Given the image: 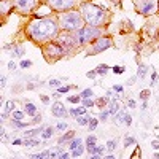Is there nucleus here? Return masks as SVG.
Returning a JSON list of instances; mask_svg holds the SVG:
<instances>
[{
  "mask_svg": "<svg viewBox=\"0 0 159 159\" xmlns=\"http://www.w3.org/2000/svg\"><path fill=\"white\" fill-rule=\"evenodd\" d=\"M48 85H49V86H59V85H60V80H51Z\"/></svg>",
  "mask_w": 159,
  "mask_h": 159,
  "instance_id": "nucleus-39",
  "label": "nucleus"
},
{
  "mask_svg": "<svg viewBox=\"0 0 159 159\" xmlns=\"http://www.w3.org/2000/svg\"><path fill=\"white\" fill-rule=\"evenodd\" d=\"M151 145H153V148H159V142H158V140H154Z\"/></svg>",
  "mask_w": 159,
  "mask_h": 159,
  "instance_id": "nucleus-53",
  "label": "nucleus"
},
{
  "mask_svg": "<svg viewBox=\"0 0 159 159\" xmlns=\"http://www.w3.org/2000/svg\"><path fill=\"white\" fill-rule=\"evenodd\" d=\"M78 146H81V138H75V140H72L70 142V149H77Z\"/></svg>",
  "mask_w": 159,
  "mask_h": 159,
  "instance_id": "nucleus-25",
  "label": "nucleus"
},
{
  "mask_svg": "<svg viewBox=\"0 0 159 159\" xmlns=\"http://www.w3.org/2000/svg\"><path fill=\"white\" fill-rule=\"evenodd\" d=\"M89 159H100V156H99V154H91Z\"/></svg>",
  "mask_w": 159,
  "mask_h": 159,
  "instance_id": "nucleus-55",
  "label": "nucleus"
},
{
  "mask_svg": "<svg viewBox=\"0 0 159 159\" xmlns=\"http://www.w3.org/2000/svg\"><path fill=\"white\" fill-rule=\"evenodd\" d=\"M89 121H91V118H88V116H85V115H81L80 118H77V123H78L80 126H86V124H89Z\"/></svg>",
  "mask_w": 159,
  "mask_h": 159,
  "instance_id": "nucleus-21",
  "label": "nucleus"
},
{
  "mask_svg": "<svg viewBox=\"0 0 159 159\" xmlns=\"http://www.w3.org/2000/svg\"><path fill=\"white\" fill-rule=\"evenodd\" d=\"M104 159H116V158H115V156H111V154H110V156H105Z\"/></svg>",
  "mask_w": 159,
  "mask_h": 159,
  "instance_id": "nucleus-58",
  "label": "nucleus"
},
{
  "mask_svg": "<svg viewBox=\"0 0 159 159\" xmlns=\"http://www.w3.org/2000/svg\"><path fill=\"white\" fill-rule=\"evenodd\" d=\"M11 3L15 5V8L21 13H30L37 7L38 0H11Z\"/></svg>",
  "mask_w": 159,
  "mask_h": 159,
  "instance_id": "nucleus-6",
  "label": "nucleus"
},
{
  "mask_svg": "<svg viewBox=\"0 0 159 159\" xmlns=\"http://www.w3.org/2000/svg\"><path fill=\"white\" fill-rule=\"evenodd\" d=\"M119 110V107H118V104H116V102L113 100V102H111V104H110V113H116V111H118Z\"/></svg>",
  "mask_w": 159,
  "mask_h": 159,
  "instance_id": "nucleus-27",
  "label": "nucleus"
},
{
  "mask_svg": "<svg viewBox=\"0 0 159 159\" xmlns=\"http://www.w3.org/2000/svg\"><path fill=\"white\" fill-rule=\"evenodd\" d=\"M135 143V140L132 138V137H126V142H124V146L127 148V146H130V145H134Z\"/></svg>",
  "mask_w": 159,
  "mask_h": 159,
  "instance_id": "nucleus-33",
  "label": "nucleus"
},
{
  "mask_svg": "<svg viewBox=\"0 0 159 159\" xmlns=\"http://www.w3.org/2000/svg\"><path fill=\"white\" fill-rule=\"evenodd\" d=\"M5 80H7L5 77H2V83H0V85H2V86H5V83H7V81H5Z\"/></svg>",
  "mask_w": 159,
  "mask_h": 159,
  "instance_id": "nucleus-56",
  "label": "nucleus"
},
{
  "mask_svg": "<svg viewBox=\"0 0 159 159\" xmlns=\"http://www.w3.org/2000/svg\"><path fill=\"white\" fill-rule=\"evenodd\" d=\"M53 134H54V129L53 127H46L43 132H41V137H43L45 140H48V138L53 137Z\"/></svg>",
  "mask_w": 159,
  "mask_h": 159,
  "instance_id": "nucleus-18",
  "label": "nucleus"
},
{
  "mask_svg": "<svg viewBox=\"0 0 159 159\" xmlns=\"http://www.w3.org/2000/svg\"><path fill=\"white\" fill-rule=\"evenodd\" d=\"M43 127H38V129H34V130H29V132H24V137L26 138H29V137H34V135H37V134H40V132H43Z\"/></svg>",
  "mask_w": 159,
  "mask_h": 159,
  "instance_id": "nucleus-20",
  "label": "nucleus"
},
{
  "mask_svg": "<svg viewBox=\"0 0 159 159\" xmlns=\"http://www.w3.org/2000/svg\"><path fill=\"white\" fill-rule=\"evenodd\" d=\"M24 119V113L22 111H13L11 113V121H22Z\"/></svg>",
  "mask_w": 159,
  "mask_h": 159,
  "instance_id": "nucleus-19",
  "label": "nucleus"
},
{
  "mask_svg": "<svg viewBox=\"0 0 159 159\" xmlns=\"http://www.w3.org/2000/svg\"><path fill=\"white\" fill-rule=\"evenodd\" d=\"M153 159H159V153H154L153 154Z\"/></svg>",
  "mask_w": 159,
  "mask_h": 159,
  "instance_id": "nucleus-57",
  "label": "nucleus"
},
{
  "mask_svg": "<svg viewBox=\"0 0 159 159\" xmlns=\"http://www.w3.org/2000/svg\"><path fill=\"white\" fill-rule=\"evenodd\" d=\"M127 105L130 107V108H135V100H132V99H130V100L127 102Z\"/></svg>",
  "mask_w": 159,
  "mask_h": 159,
  "instance_id": "nucleus-49",
  "label": "nucleus"
},
{
  "mask_svg": "<svg viewBox=\"0 0 159 159\" xmlns=\"http://www.w3.org/2000/svg\"><path fill=\"white\" fill-rule=\"evenodd\" d=\"M108 113H110V111H107V110H105V111H102V113H100V119H102V121L107 119V116H108Z\"/></svg>",
  "mask_w": 159,
  "mask_h": 159,
  "instance_id": "nucleus-43",
  "label": "nucleus"
},
{
  "mask_svg": "<svg viewBox=\"0 0 159 159\" xmlns=\"http://www.w3.org/2000/svg\"><path fill=\"white\" fill-rule=\"evenodd\" d=\"M32 123H34V124H35V123H40V115L37 116V118H34V119H32Z\"/></svg>",
  "mask_w": 159,
  "mask_h": 159,
  "instance_id": "nucleus-54",
  "label": "nucleus"
},
{
  "mask_svg": "<svg viewBox=\"0 0 159 159\" xmlns=\"http://www.w3.org/2000/svg\"><path fill=\"white\" fill-rule=\"evenodd\" d=\"M83 105H85L86 108H89V107L96 105V104H94V100H91V99H83Z\"/></svg>",
  "mask_w": 159,
  "mask_h": 159,
  "instance_id": "nucleus-32",
  "label": "nucleus"
},
{
  "mask_svg": "<svg viewBox=\"0 0 159 159\" xmlns=\"http://www.w3.org/2000/svg\"><path fill=\"white\" fill-rule=\"evenodd\" d=\"M51 113H53L56 118H65V116H67V110H65L64 104H60V102H56V104L51 107Z\"/></svg>",
  "mask_w": 159,
  "mask_h": 159,
  "instance_id": "nucleus-11",
  "label": "nucleus"
},
{
  "mask_svg": "<svg viewBox=\"0 0 159 159\" xmlns=\"http://www.w3.org/2000/svg\"><path fill=\"white\" fill-rule=\"evenodd\" d=\"M30 65H32V60H22V62H21V67L22 68H29Z\"/></svg>",
  "mask_w": 159,
  "mask_h": 159,
  "instance_id": "nucleus-37",
  "label": "nucleus"
},
{
  "mask_svg": "<svg viewBox=\"0 0 159 159\" xmlns=\"http://www.w3.org/2000/svg\"><path fill=\"white\" fill-rule=\"evenodd\" d=\"M56 43H59L65 51H67L68 48H72V46L77 43V37H72V35H70V32H65V34H62L59 37Z\"/></svg>",
  "mask_w": 159,
  "mask_h": 159,
  "instance_id": "nucleus-9",
  "label": "nucleus"
},
{
  "mask_svg": "<svg viewBox=\"0 0 159 159\" xmlns=\"http://www.w3.org/2000/svg\"><path fill=\"white\" fill-rule=\"evenodd\" d=\"M13 159H18V158H13Z\"/></svg>",
  "mask_w": 159,
  "mask_h": 159,
  "instance_id": "nucleus-59",
  "label": "nucleus"
},
{
  "mask_svg": "<svg viewBox=\"0 0 159 159\" xmlns=\"http://www.w3.org/2000/svg\"><path fill=\"white\" fill-rule=\"evenodd\" d=\"M156 78H158V75H156V73L153 72V75H151V86L154 85V83H156Z\"/></svg>",
  "mask_w": 159,
  "mask_h": 159,
  "instance_id": "nucleus-44",
  "label": "nucleus"
},
{
  "mask_svg": "<svg viewBox=\"0 0 159 159\" xmlns=\"http://www.w3.org/2000/svg\"><path fill=\"white\" fill-rule=\"evenodd\" d=\"M96 72L99 75H107V72H108V65H107V64H100L99 67L96 68Z\"/></svg>",
  "mask_w": 159,
  "mask_h": 159,
  "instance_id": "nucleus-22",
  "label": "nucleus"
},
{
  "mask_svg": "<svg viewBox=\"0 0 159 159\" xmlns=\"http://www.w3.org/2000/svg\"><path fill=\"white\" fill-rule=\"evenodd\" d=\"M59 159H70V158H68L67 153H60V154H59Z\"/></svg>",
  "mask_w": 159,
  "mask_h": 159,
  "instance_id": "nucleus-48",
  "label": "nucleus"
},
{
  "mask_svg": "<svg viewBox=\"0 0 159 159\" xmlns=\"http://www.w3.org/2000/svg\"><path fill=\"white\" fill-rule=\"evenodd\" d=\"M118 121H121V123L130 126V123H132V118H130V115H127V113H119V115H118Z\"/></svg>",
  "mask_w": 159,
  "mask_h": 159,
  "instance_id": "nucleus-13",
  "label": "nucleus"
},
{
  "mask_svg": "<svg viewBox=\"0 0 159 159\" xmlns=\"http://www.w3.org/2000/svg\"><path fill=\"white\" fill-rule=\"evenodd\" d=\"M111 46V38L108 37H104V38H97L96 41H92V45L88 48V56H96L102 53V51H105L107 48H110Z\"/></svg>",
  "mask_w": 159,
  "mask_h": 159,
  "instance_id": "nucleus-5",
  "label": "nucleus"
},
{
  "mask_svg": "<svg viewBox=\"0 0 159 159\" xmlns=\"http://www.w3.org/2000/svg\"><path fill=\"white\" fill-rule=\"evenodd\" d=\"M145 73H146V67H143V65H140L138 67V70H137V75L140 78H143L145 77Z\"/></svg>",
  "mask_w": 159,
  "mask_h": 159,
  "instance_id": "nucleus-30",
  "label": "nucleus"
},
{
  "mask_svg": "<svg viewBox=\"0 0 159 159\" xmlns=\"http://www.w3.org/2000/svg\"><path fill=\"white\" fill-rule=\"evenodd\" d=\"M113 89H115L116 92H123V86H121V85H116V86L113 88Z\"/></svg>",
  "mask_w": 159,
  "mask_h": 159,
  "instance_id": "nucleus-45",
  "label": "nucleus"
},
{
  "mask_svg": "<svg viewBox=\"0 0 159 159\" xmlns=\"http://www.w3.org/2000/svg\"><path fill=\"white\" fill-rule=\"evenodd\" d=\"M83 151H85V148H83V146H78L77 149H72V156L77 159L78 156H81V154H83Z\"/></svg>",
  "mask_w": 159,
  "mask_h": 159,
  "instance_id": "nucleus-26",
  "label": "nucleus"
},
{
  "mask_svg": "<svg viewBox=\"0 0 159 159\" xmlns=\"http://www.w3.org/2000/svg\"><path fill=\"white\" fill-rule=\"evenodd\" d=\"M46 3L56 11H67L75 5V0H46Z\"/></svg>",
  "mask_w": 159,
  "mask_h": 159,
  "instance_id": "nucleus-7",
  "label": "nucleus"
},
{
  "mask_svg": "<svg viewBox=\"0 0 159 159\" xmlns=\"http://www.w3.org/2000/svg\"><path fill=\"white\" fill-rule=\"evenodd\" d=\"M0 5H2V13H3V16H7L8 10H10V8H13V3H10L8 0H2V3H0Z\"/></svg>",
  "mask_w": 159,
  "mask_h": 159,
  "instance_id": "nucleus-15",
  "label": "nucleus"
},
{
  "mask_svg": "<svg viewBox=\"0 0 159 159\" xmlns=\"http://www.w3.org/2000/svg\"><path fill=\"white\" fill-rule=\"evenodd\" d=\"M80 100H81V96H70V97H68V102H70V104H78Z\"/></svg>",
  "mask_w": 159,
  "mask_h": 159,
  "instance_id": "nucleus-29",
  "label": "nucleus"
},
{
  "mask_svg": "<svg viewBox=\"0 0 159 159\" xmlns=\"http://www.w3.org/2000/svg\"><path fill=\"white\" fill-rule=\"evenodd\" d=\"M70 89H72V86H64V88H59L57 92L59 94H65V92H68Z\"/></svg>",
  "mask_w": 159,
  "mask_h": 159,
  "instance_id": "nucleus-34",
  "label": "nucleus"
},
{
  "mask_svg": "<svg viewBox=\"0 0 159 159\" xmlns=\"http://www.w3.org/2000/svg\"><path fill=\"white\" fill-rule=\"evenodd\" d=\"M13 49H15V56H22L24 54V49L22 48H13Z\"/></svg>",
  "mask_w": 159,
  "mask_h": 159,
  "instance_id": "nucleus-38",
  "label": "nucleus"
},
{
  "mask_svg": "<svg viewBox=\"0 0 159 159\" xmlns=\"http://www.w3.org/2000/svg\"><path fill=\"white\" fill-rule=\"evenodd\" d=\"M97 123H99V121H97L96 118H91V121H89V130H94L97 127Z\"/></svg>",
  "mask_w": 159,
  "mask_h": 159,
  "instance_id": "nucleus-31",
  "label": "nucleus"
},
{
  "mask_svg": "<svg viewBox=\"0 0 159 159\" xmlns=\"http://www.w3.org/2000/svg\"><path fill=\"white\" fill-rule=\"evenodd\" d=\"M91 96H92V89H89V88L81 92V97H83V99H89Z\"/></svg>",
  "mask_w": 159,
  "mask_h": 159,
  "instance_id": "nucleus-28",
  "label": "nucleus"
},
{
  "mask_svg": "<svg viewBox=\"0 0 159 159\" xmlns=\"http://www.w3.org/2000/svg\"><path fill=\"white\" fill-rule=\"evenodd\" d=\"M137 10L143 15L156 11V0H137Z\"/></svg>",
  "mask_w": 159,
  "mask_h": 159,
  "instance_id": "nucleus-8",
  "label": "nucleus"
},
{
  "mask_svg": "<svg viewBox=\"0 0 159 159\" xmlns=\"http://www.w3.org/2000/svg\"><path fill=\"white\" fill-rule=\"evenodd\" d=\"M105 105H107V99H99V100H97V107H99L100 110L104 108Z\"/></svg>",
  "mask_w": 159,
  "mask_h": 159,
  "instance_id": "nucleus-36",
  "label": "nucleus"
},
{
  "mask_svg": "<svg viewBox=\"0 0 159 159\" xmlns=\"http://www.w3.org/2000/svg\"><path fill=\"white\" fill-rule=\"evenodd\" d=\"M96 142H97L96 135H88V138H86V148H92V146H96Z\"/></svg>",
  "mask_w": 159,
  "mask_h": 159,
  "instance_id": "nucleus-17",
  "label": "nucleus"
},
{
  "mask_svg": "<svg viewBox=\"0 0 159 159\" xmlns=\"http://www.w3.org/2000/svg\"><path fill=\"white\" fill-rule=\"evenodd\" d=\"M59 24L64 32H77L81 29L83 18L77 11H67L59 16Z\"/></svg>",
  "mask_w": 159,
  "mask_h": 159,
  "instance_id": "nucleus-3",
  "label": "nucleus"
},
{
  "mask_svg": "<svg viewBox=\"0 0 159 159\" xmlns=\"http://www.w3.org/2000/svg\"><path fill=\"white\" fill-rule=\"evenodd\" d=\"M107 148H108L110 151H113V149L116 148V140H110V142H108V145H107Z\"/></svg>",
  "mask_w": 159,
  "mask_h": 159,
  "instance_id": "nucleus-35",
  "label": "nucleus"
},
{
  "mask_svg": "<svg viewBox=\"0 0 159 159\" xmlns=\"http://www.w3.org/2000/svg\"><path fill=\"white\" fill-rule=\"evenodd\" d=\"M149 96V91H142V99H148Z\"/></svg>",
  "mask_w": 159,
  "mask_h": 159,
  "instance_id": "nucleus-46",
  "label": "nucleus"
},
{
  "mask_svg": "<svg viewBox=\"0 0 159 159\" xmlns=\"http://www.w3.org/2000/svg\"><path fill=\"white\" fill-rule=\"evenodd\" d=\"M56 127H57L59 130H62V132H64V130L67 129V124H65V123H59L57 126H56Z\"/></svg>",
  "mask_w": 159,
  "mask_h": 159,
  "instance_id": "nucleus-40",
  "label": "nucleus"
},
{
  "mask_svg": "<svg viewBox=\"0 0 159 159\" xmlns=\"http://www.w3.org/2000/svg\"><path fill=\"white\" fill-rule=\"evenodd\" d=\"M8 68H10V70H15V68H16L15 62H10V64H8Z\"/></svg>",
  "mask_w": 159,
  "mask_h": 159,
  "instance_id": "nucleus-50",
  "label": "nucleus"
},
{
  "mask_svg": "<svg viewBox=\"0 0 159 159\" xmlns=\"http://www.w3.org/2000/svg\"><path fill=\"white\" fill-rule=\"evenodd\" d=\"M41 100H43L45 104H48V102H49V97H46V96H41Z\"/></svg>",
  "mask_w": 159,
  "mask_h": 159,
  "instance_id": "nucleus-52",
  "label": "nucleus"
},
{
  "mask_svg": "<svg viewBox=\"0 0 159 159\" xmlns=\"http://www.w3.org/2000/svg\"><path fill=\"white\" fill-rule=\"evenodd\" d=\"M81 16L92 27H99L107 22V13L102 8L91 5V3H86V5L81 7Z\"/></svg>",
  "mask_w": 159,
  "mask_h": 159,
  "instance_id": "nucleus-2",
  "label": "nucleus"
},
{
  "mask_svg": "<svg viewBox=\"0 0 159 159\" xmlns=\"http://www.w3.org/2000/svg\"><path fill=\"white\" fill-rule=\"evenodd\" d=\"M24 145H26V146H37V145H40V142H38V140H37V138H26L24 140Z\"/></svg>",
  "mask_w": 159,
  "mask_h": 159,
  "instance_id": "nucleus-23",
  "label": "nucleus"
},
{
  "mask_svg": "<svg viewBox=\"0 0 159 159\" xmlns=\"http://www.w3.org/2000/svg\"><path fill=\"white\" fill-rule=\"evenodd\" d=\"M22 143H24V142H22L21 138H15V140H13V145H22Z\"/></svg>",
  "mask_w": 159,
  "mask_h": 159,
  "instance_id": "nucleus-47",
  "label": "nucleus"
},
{
  "mask_svg": "<svg viewBox=\"0 0 159 159\" xmlns=\"http://www.w3.org/2000/svg\"><path fill=\"white\" fill-rule=\"evenodd\" d=\"M113 72L115 73H123L124 72V67H113Z\"/></svg>",
  "mask_w": 159,
  "mask_h": 159,
  "instance_id": "nucleus-42",
  "label": "nucleus"
},
{
  "mask_svg": "<svg viewBox=\"0 0 159 159\" xmlns=\"http://www.w3.org/2000/svg\"><path fill=\"white\" fill-rule=\"evenodd\" d=\"M99 35H100V29H96V27H92V26L81 27V29L77 30V34H75L77 41L80 45H85V43H88V41H92L96 37H99Z\"/></svg>",
  "mask_w": 159,
  "mask_h": 159,
  "instance_id": "nucleus-4",
  "label": "nucleus"
},
{
  "mask_svg": "<svg viewBox=\"0 0 159 159\" xmlns=\"http://www.w3.org/2000/svg\"><path fill=\"white\" fill-rule=\"evenodd\" d=\"M73 159H75V158H73Z\"/></svg>",
  "mask_w": 159,
  "mask_h": 159,
  "instance_id": "nucleus-60",
  "label": "nucleus"
},
{
  "mask_svg": "<svg viewBox=\"0 0 159 159\" xmlns=\"http://www.w3.org/2000/svg\"><path fill=\"white\" fill-rule=\"evenodd\" d=\"M24 111H26L27 115H35L37 108H35V105H34V104H27V105L24 107Z\"/></svg>",
  "mask_w": 159,
  "mask_h": 159,
  "instance_id": "nucleus-24",
  "label": "nucleus"
},
{
  "mask_svg": "<svg viewBox=\"0 0 159 159\" xmlns=\"http://www.w3.org/2000/svg\"><path fill=\"white\" fill-rule=\"evenodd\" d=\"M30 159H43V154L38 153V154H30Z\"/></svg>",
  "mask_w": 159,
  "mask_h": 159,
  "instance_id": "nucleus-41",
  "label": "nucleus"
},
{
  "mask_svg": "<svg viewBox=\"0 0 159 159\" xmlns=\"http://www.w3.org/2000/svg\"><path fill=\"white\" fill-rule=\"evenodd\" d=\"M64 53H65V49L59 43H56V41H54V43H48V45L45 46V54L48 56V57H49L51 54H53L54 57H60Z\"/></svg>",
  "mask_w": 159,
  "mask_h": 159,
  "instance_id": "nucleus-10",
  "label": "nucleus"
},
{
  "mask_svg": "<svg viewBox=\"0 0 159 159\" xmlns=\"http://www.w3.org/2000/svg\"><path fill=\"white\" fill-rule=\"evenodd\" d=\"M85 108L86 107H80V108H72L68 111L72 116H81V115H85Z\"/></svg>",
  "mask_w": 159,
  "mask_h": 159,
  "instance_id": "nucleus-16",
  "label": "nucleus"
},
{
  "mask_svg": "<svg viewBox=\"0 0 159 159\" xmlns=\"http://www.w3.org/2000/svg\"><path fill=\"white\" fill-rule=\"evenodd\" d=\"M97 72H88V78H94Z\"/></svg>",
  "mask_w": 159,
  "mask_h": 159,
  "instance_id": "nucleus-51",
  "label": "nucleus"
},
{
  "mask_svg": "<svg viewBox=\"0 0 159 159\" xmlns=\"http://www.w3.org/2000/svg\"><path fill=\"white\" fill-rule=\"evenodd\" d=\"M27 34L35 43H46L57 35V24L51 18H35L27 26Z\"/></svg>",
  "mask_w": 159,
  "mask_h": 159,
  "instance_id": "nucleus-1",
  "label": "nucleus"
},
{
  "mask_svg": "<svg viewBox=\"0 0 159 159\" xmlns=\"http://www.w3.org/2000/svg\"><path fill=\"white\" fill-rule=\"evenodd\" d=\"M13 111H15V102H7L5 104V111H3V118H7L8 115L10 113H13Z\"/></svg>",
  "mask_w": 159,
  "mask_h": 159,
  "instance_id": "nucleus-12",
  "label": "nucleus"
},
{
  "mask_svg": "<svg viewBox=\"0 0 159 159\" xmlns=\"http://www.w3.org/2000/svg\"><path fill=\"white\" fill-rule=\"evenodd\" d=\"M73 137H75V132H73V130H68L67 134H64L62 137H60V138L57 140V143H59V145H62V143H65V142H67V140L73 138Z\"/></svg>",
  "mask_w": 159,
  "mask_h": 159,
  "instance_id": "nucleus-14",
  "label": "nucleus"
}]
</instances>
